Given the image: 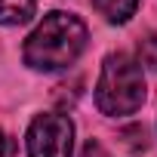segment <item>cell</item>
I'll return each instance as SVG.
<instances>
[{
  "mask_svg": "<svg viewBox=\"0 0 157 157\" xmlns=\"http://www.w3.org/2000/svg\"><path fill=\"white\" fill-rule=\"evenodd\" d=\"M86 25L71 13H49L25 40V62L37 71H62L80 59Z\"/></svg>",
  "mask_w": 157,
  "mask_h": 157,
  "instance_id": "cell-1",
  "label": "cell"
},
{
  "mask_svg": "<svg viewBox=\"0 0 157 157\" xmlns=\"http://www.w3.org/2000/svg\"><path fill=\"white\" fill-rule=\"evenodd\" d=\"M145 102V74L142 65L126 56L114 52L105 59L99 83H96V105L108 117H129Z\"/></svg>",
  "mask_w": 157,
  "mask_h": 157,
  "instance_id": "cell-2",
  "label": "cell"
},
{
  "mask_svg": "<svg viewBox=\"0 0 157 157\" xmlns=\"http://www.w3.org/2000/svg\"><path fill=\"white\" fill-rule=\"evenodd\" d=\"M74 151V123L65 114H40L28 129V154L31 157H71Z\"/></svg>",
  "mask_w": 157,
  "mask_h": 157,
  "instance_id": "cell-3",
  "label": "cell"
},
{
  "mask_svg": "<svg viewBox=\"0 0 157 157\" xmlns=\"http://www.w3.org/2000/svg\"><path fill=\"white\" fill-rule=\"evenodd\" d=\"M34 0H0V25H25L34 16Z\"/></svg>",
  "mask_w": 157,
  "mask_h": 157,
  "instance_id": "cell-4",
  "label": "cell"
},
{
  "mask_svg": "<svg viewBox=\"0 0 157 157\" xmlns=\"http://www.w3.org/2000/svg\"><path fill=\"white\" fill-rule=\"evenodd\" d=\"M93 6H96V10L108 19V22L123 25V22H129V16L136 13L139 0H93Z\"/></svg>",
  "mask_w": 157,
  "mask_h": 157,
  "instance_id": "cell-5",
  "label": "cell"
},
{
  "mask_svg": "<svg viewBox=\"0 0 157 157\" xmlns=\"http://www.w3.org/2000/svg\"><path fill=\"white\" fill-rule=\"evenodd\" d=\"M139 62L148 65L151 71H157V34H151L139 43Z\"/></svg>",
  "mask_w": 157,
  "mask_h": 157,
  "instance_id": "cell-6",
  "label": "cell"
},
{
  "mask_svg": "<svg viewBox=\"0 0 157 157\" xmlns=\"http://www.w3.org/2000/svg\"><path fill=\"white\" fill-rule=\"evenodd\" d=\"M80 157H111L105 148H102V142H96V139H90L86 145H83V154Z\"/></svg>",
  "mask_w": 157,
  "mask_h": 157,
  "instance_id": "cell-7",
  "label": "cell"
},
{
  "mask_svg": "<svg viewBox=\"0 0 157 157\" xmlns=\"http://www.w3.org/2000/svg\"><path fill=\"white\" fill-rule=\"evenodd\" d=\"M6 154H10V139L0 132V157H6Z\"/></svg>",
  "mask_w": 157,
  "mask_h": 157,
  "instance_id": "cell-8",
  "label": "cell"
}]
</instances>
